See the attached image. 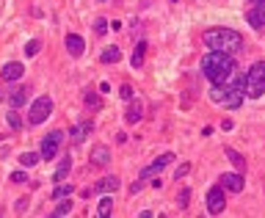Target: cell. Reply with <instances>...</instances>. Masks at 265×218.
I'll list each match as a JSON object with an SVG mask.
<instances>
[{
	"label": "cell",
	"mask_w": 265,
	"mask_h": 218,
	"mask_svg": "<svg viewBox=\"0 0 265 218\" xmlns=\"http://www.w3.org/2000/svg\"><path fill=\"white\" fill-rule=\"evenodd\" d=\"M202 72H205V77L213 86H221L235 75V58H232L230 53L210 50L205 58H202Z\"/></svg>",
	"instance_id": "1"
},
{
	"label": "cell",
	"mask_w": 265,
	"mask_h": 218,
	"mask_svg": "<svg viewBox=\"0 0 265 218\" xmlns=\"http://www.w3.org/2000/svg\"><path fill=\"white\" fill-rule=\"evenodd\" d=\"M202 42L210 47V50H218V53H243V36L232 28H207L202 34Z\"/></svg>",
	"instance_id": "2"
},
{
	"label": "cell",
	"mask_w": 265,
	"mask_h": 218,
	"mask_svg": "<svg viewBox=\"0 0 265 218\" xmlns=\"http://www.w3.org/2000/svg\"><path fill=\"white\" fill-rule=\"evenodd\" d=\"M243 97H246V77L243 75L235 77L232 83H221V86H213L210 89V100L215 105L230 108V110H238L243 105Z\"/></svg>",
	"instance_id": "3"
},
{
	"label": "cell",
	"mask_w": 265,
	"mask_h": 218,
	"mask_svg": "<svg viewBox=\"0 0 265 218\" xmlns=\"http://www.w3.org/2000/svg\"><path fill=\"white\" fill-rule=\"evenodd\" d=\"M243 77H246V94L248 97H263L265 94V61H257Z\"/></svg>",
	"instance_id": "4"
},
{
	"label": "cell",
	"mask_w": 265,
	"mask_h": 218,
	"mask_svg": "<svg viewBox=\"0 0 265 218\" xmlns=\"http://www.w3.org/2000/svg\"><path fill=\"white\" fill-rule=\"evenodd\" d=\"M50 113H53V100L50 97H39L28 110V125H42L44 119H50Z\"/></svg>",
	"instance_id": "5"
},
{
	"label": "cell",
	"mask_w": 265,
	"mask_h": 218,
	"mask_svg": "<svg viewBox=\"0 0 265 218\" xmlns=\"http://www.w3.org/2000/svg\"><path fill=\"white\" fill-rule=\"evenodd\" d=\"M61 144H64V133L61 130H53V133H47L42 138V160H53L55 155H58V149H61Z\"/></svg>",
	"instance_id": "6"
},
{
	"label": "cell",
	"mask_w": 265,
	"mask_h": 218,
	"mask_svg": "<svg viewBox=\"0 0 265 218\" xmlns=\"http://www.w3.org/2000/svg\"><path fill=\"white\" fill-rule=\"evenodd\" d=\"M224 207H227V199H224V185H213L210 191H207V213L210 216H221Z\"/></svg>",
	"instance_id": "7"
},
{
	"label": "cell",
	"mask_w": 265,
	"mask_h": 218,
	"mask_svg": "<svg viewBox=\"0 0 265 218\" xmlns=\"http://www.w3.org/2000/svg\"><path fill=\"white\" fill-rule=\"evenodd\" d=\"M171 160H174V155H171V152H163L160 158H155V160H152V163H149L146 168H141V174H138V177H141V180L146 182V180H152L155 174H160V171H163L166 166H169Z\"/></svg>",
	"instance_id": "8"
},
{
	"label": "cell",
	"mask_w": 265,
	"mask_h": 218,
	"mask_svg": "<svg viewBox=\"0 0 265 218\" xmlns=\"http://www.w3.org/2000/svg\"><path fill=\"white\" fill-rule=\"evenodd\" d=\"M221 185H224V191L240 193L243 191V185H246V177L240 174V171H224L221 174Z\"/></svg>",
	"instance_id": "9"
},
{
	"label": "cell",
	"mask_w": 265,
	"mask_h": 218,
	"mask_svg": "<svg viewBox=\"0 0 265 218\" xmlns=\"http://www.w3.org/2000/svg\"><path fill=\"white\" fill-rule=\"evenodd\" d=\"M22 72H25V67L19 61H9V64H3V69H0V77H3V83H14V80L22 77Z\"/></svg>",
	"instance_id": "10"
},
{
	"label": "cell",
	"mask_w": 265,
	"mask_h": 218,
	"mask_svg": "<svg viewBox=\"0 0 265 218\" xmlns=\"http://www.w3.org/2000/svg\"><path fill=\"white\" fill-rule=\"evenodd\" d=\"M64 44H67V53L72 55V58H80V55L86 53V42H83V36H77V34H67Z\"/></svg>",
	"instance_id": "11"
},
{
	"label": "cell",
	"mask_w": 265,
	"mask_h": 218,
	"mask_svg": "<svg viewBox=\"0 0 265 218\" xmlns=\"http://www.w3.org/2000/svg\"><path fill=\"white\" fill-rule=\"evenodd\" d=\"M28 94H31V86H17V89H11V91L6 94V100H9L11 108H22L28 102Z\"/></svg>",
	"instance_id": "12"
},
{
	"label": "cell",
	"mask_w": 265,
	"mask_h": 218,
	"mask_svg": "<svg viewBox=\"0 0 265 218\" xmlns=\"http://www.w3.org/2000/svg\"><path fill=\"white\" fill-rule=\"evenodd\" d=\"M246 19L251 22V28H263L265 25V0H260V3H254V6L248 9Z\"/></svg>",
	"instance_id": "13"
},
{
	"label": "cell",
	"mask_w": 265,
	"mask_h": 218,
	"mask_svg": "<svg viewBox=\"0 0 265 218\" xmlns=\"http://www.w3.org/2000/svg\"><path fill=\"white\" fill-rule=\"evenodd\" d=\"M88 160H91L94 166H108V163H111V149L103 146V144H97L94 149H91V155H88Z\"/></svg>",
	"instance_id": "14"
},
{
	"label": "cell",
	"mask_w": 265,
	"mask_h": 218,
	"mask_svg": "<svg viewBox=\"0 0 265 218\" xmlns=\"http://www.w3.org/2000/svg\"><path fill=\"white\" fill-rule=\"evenodd\" d=\"M119 185H122V180L119 177H103L100 182L94 185V193H113V191H119Z\"/></svg>",
	"instance_id": "15"
},
{
	"label": "cell",
	"mask_w": 265,
	"mask_h": 218,
	"mask_svg": "<svg viewBox=\"0 0 265 218\" xmlns=\"http://www.w3.org/2000/svg\"><path fill=\"white\" fill-rule=\"evenodd\" d=\"M144 58H146V42H144V39H138L136 50H133V55H130V67L141 69V67H144Z\"/></svg>",
	"instance_id": "16"
},
{
	"label": "cell",
	"mask_w": 265,
	"mask_h": 218,
	"mask_svg": "<svg viewBox=\"0 0 265 218\" xmlns=\"http://www.w3.org/2000/svg\"><path fill=\"white\" fill-rule=\"evenodd\" d=\"M141 110H144V108H141V102L133 97V100H130V108L124 110V122H127V125H136V122H141V116H144Z\"/></svg>",
	"instance_id": "17"
},
{
	"label": "cell",
	"mask_w": 265,
	"mask_h": 218,
	"mask_svg": "<svg viewBox=\"0 0 265 218\" xmlns=\"http://www.w3.org/2000/svg\"><path fill=\"white\" fill-rule=\"evenodd\" d=\"M91 130H94V125H91V122H80V125H75L69 133H72V141H75V144H83L86 133H91Z\"/></svg>",
	"instance_id": "18"
},
{
	"label": "cell",
	"mask_w": 265,
	"mask_h": 218,
	"mask_svg": "<svg viewBox=\"0 0 265 218\" xmlns=\"http://www.w3.org/2000/svg\"><path fill=\"white\" fill-rule=\"evenodd\" d=\"M224 155L230 158V163L238 168L240 174H246V160H243V155H240V152H235V149H230V146H227V149H224Z\"/></svg>",
	"instance_id": "19"
},
{
	"label": "cell",
	"mask_w": 265,
	"mask_h": 218,
	"mask_svg": "<svg viewBox=\"0 0 265 218\" xmlns=\"http://www.w3.org/2000/svg\"><path fill=\"white\" fill-rule=\"evenodd\" d=\"M69 168H72V158H64L58 163V168H55V171H53V180H55V182H64V180H67V174H69Z\"/></svg>",
	"instance_id": "20"
},
{
	"label": "cell",
	"mask_w": 265,
	"mask_h": 218,
	"mask_svg": "<svg viewBox=\"0 0 265 218\" xmlns=\"http://www.w3.org/2000/svg\"><path fill=\"white\" fill-rule=\"evenodd\" d=\"M83 102H86V108L103 110V97H100L97 91H86V94H83Z\"/></svg>",
	"instance_id": "21"
},
{
	"label": "cell",
	"mask_w": 265,
	"mask_h": 218,
	"mask_svg": "<svg viewBox=\"0 0 265 218\" xmlns=\"http://www.w3.org/2000/svg\"><path fill=\"white\" fill-rule=\"evenodd\" d=\"M72 191H75V185H69V182H58L55 188H53L50 199H55V201H58V199H67V196H69Z\"/></svg>",
	"instance_id": "22"
},
{
	"label": "cell",
	"mask_w": 265,
	"mask_h": 218,
	"mask_svg": "<svg viewBox=\"0 0 265 218\" xmlns=\"http://www.w3.org/2000/svg\"><path fill=\"white\" fill-rule=\"evenodd\" d=\"M119 58H122L119 47H108V50H103V55H100V64H116Z\"/></svg>",
	"instance_id": "23"
},
{
	"label": "cell",
	"mask_w": 265,
	"mask_h": 218,
	"mask_svg": "<svg viewBox=\"0 0 265 218\" xmlns=\"http://www.w3.org/2000/svg\"><path fill=\"white\" fill-rule=\"evenodd\" d=\"M69 213H72V199H58V204L53 210V218H64Z\"/></svg>",
	"instance_id": "24"
},
{
	"label": "cell",
	"mask_w": 265,
	"mask_h": 218,
	"mask_svg": "<svg viewBox=\"0 0 265 218\" xmlns=\"http://www.w3.org/2000/svg\"><path fill=\"white\" fill-rule=\"evenodd\" d=\"M39 160H42V152H22V155H19V163H22V168L36 166Z\"/></svg>",
	"instance_id": "25"
},
{
	"label": "cell",
	"mask_w": 265,
	"mask_h": 218,
	"mask_svg": "<svg viewBox=\"0 0 265 218\" xmlns=\"http://www.w3.org/2000/svg\"><path fill=\"white\" fill-rule=\"evenodd\" d=\"M6 122H9V127H11V130H22V119H19L17 108H14V110H9V113H6Z\"/></svg>",
	"instance_id": "26"
},
{
	"label": "cell",
	"mask_w": 265,
	"mask_h": 218,
	"mask_svg": "<svg viewBox=\"0 0 265 218\" xmlns=\"http://www.w3.org/2000/svg\"><path fill=\"white\" fill-rule=\"evenodd\" d=\"M111 207H113V199H111V196H105V199H100V207H97V216H100V218H105L108 213H111Z\"/></svg>",
	"instance_id": "27"
},
{
	"label": "cell",
	"mask_w": 265,
	"mask_h": 218,
	"mask_svg": "<svg viewBox=\"0 0 265 218\" xmlns=\"http://www.w3.org/2000/svg\"><path fill=\"white\" fill-rule=\"evenodd\" d=\"M39 50H42V42H39V39H31V42L25 44V55H31V58L39 55Z\"/></svg>",
	"instance_id": "28"
},
{
	"label": "cell",
	"mask_w": 265,
	"mask_h": 218,
	"mask_svg": "<svg viewBox=\"0 0 265 218\" xmlns=\"http://www.w3.org/2000/svg\"><path fill=\"white\" fill-rule=\"evenodd\" d=\"M94 34L97 36H105V34H108V19H105V17H97L94 19Z\"/></svg>",
	"instance_id": "29"
},
{
	"label": "cell",
	"mask_w": 265,
	"mask_h": 218,
	"mask_svg": "<svg viewBox=\"0 0 265 218\" xmlns=\"http://www.w3.org/2000/svg\"><path fill=\"white\" fill-rule=\"evenodd\" d=\"M177 204H180L182 210L191 204V191H188V188H182V191H180V196H177Z\"/></svg>",
	"instance_id": "30"
},
{
	"label": "cell",
	"mask_w": 265,
	"mask_h": 218,
	"mask_svg": "<svg viewBox=\"0 0 265 218\" xmlns=\"http://www.w3.org/2000/svg\"><path fill=\"white\" fill-rule=\"evenodd\" d=\"M119 94H122V100H133V86H122V89H119Z\"/></svg>",
	"instance_id": "31"
},
{
	"label": "cell",
	"mask_w": 265,
	"mask_h": 218,
	"mask_svg": "<svg viewBox=\"0 0 265 218\" xmlns=\"http://www.w3.org/2000/svg\"><path fill=\"white\" fill-rule=\"evenodd\" d=\"M28 210V199L22 196V199H17V204H14V213H25Z\"/></svg>",
	"instance_id": "32"
},
{
	"label": "cell",
	"mask_w": 265,
	"mask_h": 218,
	"mask_svg": "<svg viewBox=\"0 0 265 218\" xmlns=\"http://www.w3.org/2000/svg\"><path fill=\"white\" fill-rule=\"evenodd\" d=\"M25 180H28V174H25V171H22V168L11 174V182H25Z\"/></svg>",
	"instance_id": "33"
},
{
	"label": "cell",
	"mask_w": 265,
	"mask_h": 218,
	"mask_svg": "<svg viewBox=\"0 0 265 218\" xmlns=\"http://www.w3.org/2000/svg\"><path fill=\"white\" fill-rule=\"evenodd\" d=\"M188 171H191V163H180V166H177V174H174V177H185Z\"/></svg>",
	"instance_id": "34"
},
{
	"label": "cell",
	"mask_w": 265,
	"mask_h": 218,
	"mask_svg": "<svg viewBox=\"0 0 265 218\" xmlns=\"http://www.w3.org/2000/svg\"><path fill=\"white\" fill-rule=\"evenodd\" d=\"M141 188H144V180H138V182H133V185H130V193H138Z\"/></svg>",
	"instance_id": "35"
},
{
	"label": "cell",
	"mask_w": 265,
	"mask_h": 218,
	"mask_svg": "<svg viewBox=\"0 0 265 218\" xmlns=\"http://www.w3.org/2000/svg\"><path fill=\"white\" fill-rule=\"evenodd\" d=\"M221 127H224V130H232V127H235V122H232V119H224Z\"/></svg>",
	"instance_id": "36"
},
{
	"label": "cell",
	"mask_w": 265,
	"mask_h": 218,
	"mask_svg": "<svg viewBox=\"0 0 265 218\" xmlns=\"http://www.w3.org/2000/svg\"><path fill=\"white\" fill-rule=\"evenodd\" d=\"M111 91V83H100V94H108Z\"/></svg>",
	"instance_id": "37"
},
{
	"label": "cell",
	"mask_w": 265,
	"mask_h": 218,
	"mask_svg": "<svg viewBox=\"0 0 265 218\" xmlns=\"http://www.w3.org/2000/svg\"><path fill=\"white\" fill-rule=\"evenodd\" d=\"M248 3H251V6H254V3H260V0H248Z\"/></svg>",
	"instance_id": "38"
},
{
	"label": "cell",
	"mask_w": 265,
	"mask_h": 218,
	"mask_svg": "<svg viewBox=\"0 0 265 218\" xmlns=\"http://www.w3.org/2000/svg\"><path fill=\"white\" fill-rule=\"evenodd\" d=\"M100 3H108V0H100Z\"/></svg>",
	"instance_id": "39"
},
{
	"label": "cell",
	"mask_w": 265,
	"mask_h": 218,
	"mask_svg": "<svg viewBox=\"0 0 265 218\" xmlns=\"http://www.w3.org/2000/svg\"><path fill=\"white\" fill-rule=\"evenodd\" d=\"M116 3H122V0H116Z\"/></svg>",
	"instance_id": "40"
}]
</instances>
